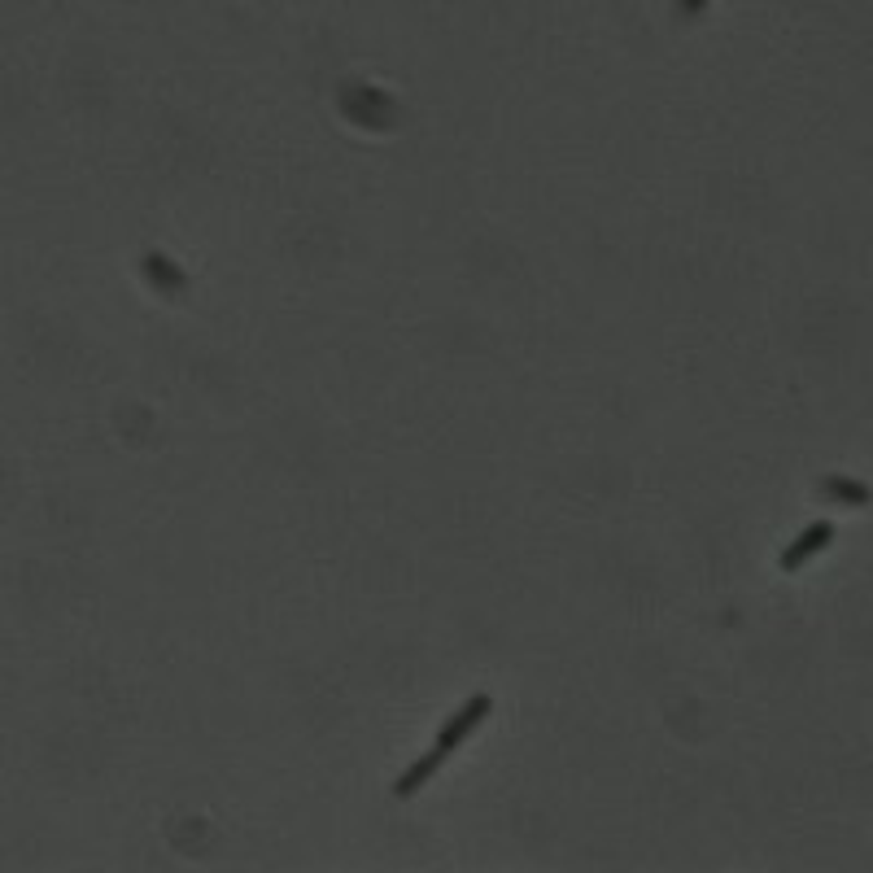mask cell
Listing matches in <instances>:
<instances>
[{
    "instance_id": "8992f818",
    "label": "cell",
    "mask_w": 873,
    "mask_h": 873,
    "mask_svg": "<svg viewBox=\"0 0 873 873\" xmlns=\"http://www.w3.org/2000/svg\"><path fill=\"white\" fill-rule=\"evenodd\" d=\"M681 9H686V14H699V9H703V0H681Z\"/></svg>"
},
{
    "instance_id": "277c9868",
    "label": "cell",
    "mask_w": 873,
    "mask_h": 873,
    "mask_svg": "<svg viewBox=\"0 0 873 873\" xmlns=\"http://www.w3.org/2000/svg\"><path fill=\"white\" fill-rule=\"evenodd\" d=\"M145 271H149V280L158 284V289H166V293H184V289H188V275L179 271L171 258H162V254H149V258H145Z\"/></svg>"
},
{
    "instance_id": "6da1fadb",
    "label": "cell",
    "mask_w": 873,
    "mask_h": 873,
    "mask_svg": "<svg viewBox=\"0 0 873 873\" xmlns=\"http://www.w3.org/2000/svg\"><path fill=\"white\" fill-rule=\"evenodd\" d=\"M489 708H494V699H489V695H472V699L463 703L459 712L450 716V725H446V729H441V734H437V747L446 751V756H454V747H459L463 738H468L472 729L485 721V716H489Z\"/></svg>"
},
{
    "instance_id": "5b68a950",
    "label": "cell",
    "mask_w": 873,
    "mask_h": 873,
    "mask_svg": "<svg viewBox=\"0 0 873 873\" xmlns=\"http://www.w3.org/2000/svg\"><path fill=\"white\" fill-rule=\"evenodd\" d=\"M825 494L847 502V507H865V502H869V489L856 485V481H843V476H830V481H825Z\"/></svg>"
},
{
    "instance_id": "3957f363",
    "label": "cell",
    "mask_w": 873,
    "mask_h": 873,
    "mask_svg": "<svg viewBox=\"0 0 873 873\" xmlns=\"http://www.w3.org/2000/svg\"><path fill=\"white\" fill-rule=\"evenodd\" d=\"M446 760H450L446 751H441V747H433L424 760H415L411 769H406V773L398 777V782H393V795H398V799H411L415 791H424V782H428V777H433V773H437Z\"/></svg>"
},
{
    "instance_id": "7a4b0ae2",
    "label": "cell",
    "mask_w": 873,
    "mask_h": 873,
    "mask_svg": "<svg viewBox=\"0 0 873 873\" xmlns=\"http://www.w3.org/2000/svg\"><path fill=\"white\" fill-rule=\"evenodd\" d=\"M830 537H834V524H830V520L808 524V529L799 533L795 542L782 550V568H786V572H795L799 564H808V559L817 555V550H825V546H830Z\"/></svg>"
}]
</instances>
